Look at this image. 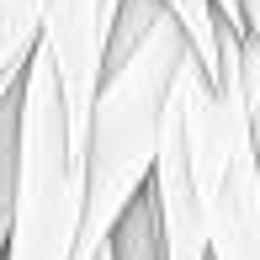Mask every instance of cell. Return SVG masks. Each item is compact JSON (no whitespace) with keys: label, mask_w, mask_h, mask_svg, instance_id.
<instances>
[{"label":"cell","mask_w":260,"mask_h":260,"mask_svg":"<svg viewBox=\"0 0 260 260\" xmlns=\"http://www.w3.org/2000/svg\"><path fill=\"white\" fill-rule=\"evenodd\" d=\"M186 53L181 27L165 0H122L106 48V75L96 90V112L85 127V207L69 260H96L112 239L117 218L149 191L175 64Z\"/></svg>","instance_id":"obj_1"},{"label":"cell","mask_w":260,"mask_h":260,"mask_svg":"<svg viewBox=\"0 0 260 260\" xmlns=\"http://www.w3.org/2000/svg\"><path fill=\"white\" fill-rule=\"evenodd\" d=\"M85 207V165L69 149L58 80L32 48L16 90L0 101V212L6 260H69Z\"/></svg>","instance_id":"obj_2"},{"label":"cell","mask_w":260,"mask_h":260,"mask_svg":"<svg viewBox=\"0 0 260 260\" xmlns=\"http://www.w3.org/2000/svg\"><path fill=\"white\" fill-rule=\"evenodd\" d=\"M170 117L181 127L186 181L207 234V260H260V165L250 144V117L234 69V32L223 27L218 80L181 53L170 80Z\"/></svg>","instance_id":"obj_3"},{"label":"cell","mask_w":260,"mask_h":260,"mask_svg":"<svg viewBox=\"0 0 260 260\" xmlns=\"http://www.w3.org/2000/svg\"><path fill=\"white\" fill-rule=\"evenodd\" d=\"M117 6L122 0H48L43 6L38 48L53 64L58 106H64V122H69V149L80 154V165H85V127H90L96 90H101V75H106Z\"/></svg>","instance_id":"obj_4"},{"label":"cell","mask_w":260,"mask_h":260,"mask_svg":"<svg viewBox=\"0 0 260 260\" xmlns=\"http://www.w3.org/2000/svg\"><path fill=\"white\" fill-rule=\"evenodd\" d=\"M149 202H154V229H159V260H207V234L191 181H186L181 127L170 117V101H165V122H159L154 170H149Z\"/></svg>","instance_id":"obj_5"},{"label":"cell","mask_w":260,"mask_h":260,"mask_svg":"<svg viewBox=\"0 0 260 260\" xmlns=\"http://www.w3.org/2000/svg\"><path fill=\"white\" fill-rule=\"evenodd\" d=\"M43 6L48 0H0V101L16 90L21 69L43 32Z\"/></svg>","instance_id":"obj_6"},{"label":"cell","mask_w":260,"mask_h":260,"mask_svg":"<svg viewBox=\"0 0 260 260\" xmlns=\"http://www.w3.org/2000/svg\"><path fill=\"white\" fill-rule=\"evenodd\" d=\"M165 11L181 27L186 53L218 80V69H223V16H218V6L212 0H165Z\"/></svg>","instance_id":"obj_7"},{"label":"cell","mask_w":260,"mask_h":260,"mask_svg":"<svg viewBox=\"0 0 260 260\" xmlns=\"http://www.w3.org/2000/svg\"><path fill=\"white\" fill-rule=\"evenodd\" d=\"M239 32L260 48V0H239Z\"/></svg>","instance_id":"obj_8"},{"label":"cell","mask_w":260,"mask_h":260,"mask_svg":"<svg viewBox=\"0 0 260 260\" xmlns=\"http://www.w3.org/2000/svg\"><path fill=\"white\" fill-rule=\"evenodd\" d=\"M212 6H218L223 27H229V32H239V0H212Z\"/></svg>","instance_id":"obj_9"},{"label":"cell","mask_w":260,"mask_h":260,"mask_svg":"<svg viewBox=\"0 0 260 260\" xmlns=\"http://www.w3.org/2000/svg\"><path fill=\"white\" fill-rule=\"evenodd\" d=\"M0 260H6V212H0Z\"/></svg>","instance_id":"obj_10"},{"label":"cell","mask_w":260,"mask_h":260,"mask_svg":"<svg viewBox=\"0 0 260 260\" xmlns=\"http://www.w3.org/2000/svg\"><path fill=\"white\" fill-rule=\"evenodd\" d=\"M96 260H112V255H106V250H101V255H96Z\"/></svg>","instance_id":"obj_11"}]
</instances>
